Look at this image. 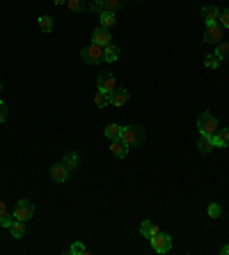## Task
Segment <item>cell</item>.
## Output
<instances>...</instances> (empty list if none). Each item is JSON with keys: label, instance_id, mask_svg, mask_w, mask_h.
<instances>
[{"label": "cell", "instance_id": "14", "mask_svg": "<svg viewBox=\"0 0 229 255\" xmlns=\"http://www.w3.org/2000/svg\"><path fill=\"white\" fill-rule=\"evenodd\" d=\"M202 16H204V21H206V23H216L218 16H220V7H216V5H204V7H202Z\"/></svg>", "mask_w": 229, "mask_h": 255}, {"label": "cell", "instance_id": "25", "mask_svg": "<svg viewBox=\"0 0 229 255\" xmlns=\"http://www.w3.org/2000/svg\"><path fill=\"white\" fill-rule=\"evenodd\" d=\"M90 9L94 14H103V12H108V9H105V0H92L90 2Z\"/></svg>", "mask_w": 229, "mask_h": 255}, {"label": "cell", "instance_id": "18", "mask_svg": "<svg viewBox=\"0 0 229 255\" xmlns=\"http://www.w3.org/2000/svg\"><path fill=\"white\" fill-rule=\"evenodd\" d=\"M12 237L14 239H23L26 237V221H19V219H14V223H12Z\"/></svg>", "mask_w": 229, "mask_h": 255}, {"label": "cell", "instance_id": "35", "mask_svg": "<svg viewBox=\"0 0 229 255\" xmlns=\"http://www.w3.org/2000/svg\"><path fill=\"white\" fill-rule=\"evenodd\" d=\"M53 2H55V5H58V7H60V5H65L66 0H53Z\"/></svg>", "mask_w": 229, "mask_h": 255}, {"label": "cell", "instance_id": "33", "mask_svg": "<svg viewBox=\"0 0 229 255\" xmlns=\"http://www.w3.org/2000/svg\"><path fill=\"white\" fill-rule=\"evenodd\" d=\"M5 214H7V205L0 200V216H5Z\"/></svg>", "mask_w": 229, "mask_h": 255}, {"label": "cell", "instance_id": "13", "mask_svg": "<svg viewBox=\"0 0 229 255\" xmlns=\"http://www.w3.org/2000/svg\"><path fill=\"white\" fill-rule=\"evenodd\" d=\"M119 53H122V48L117 46V44H108V46H103V60L105 62H117L119 60Z\"/></svg>", "mask_w": 229, "mask_h": 255}, {"label": "cell", "instance_id": "28", "mask_svg": "<svg viewBox=\"0 0 229 255\" xmlns=\"http://www.w3.org/2000/svg\"><path fill=\"white\" fill-rule=\"evenodd\" d=\"M69 253H71V255H87V253H90V249H85V246H83L80 242H76V244H71Z\"/></svg>", "mask_w": 229, "mask_h": 255}, {"label": "cell", "instance_id": "1", "mask_svg": "<svg viewBox=\"0 0 229 255\" xmlns=\"http://www.w3.org/2000/svg\"><path fill=\"white\" fill-rule=\"evenodd\" d=\"M122 141L129 145V147H137L140 143L144 141V129L137 127V124H129V127H122Z\"/></svg>", "mask_w": 229, "mask_h": 255}, {"label": "cell", "instance_id": "20", "mask_svg": "<svg viewBox=\"0 0 229 255\" xmlns=\"http://www.w3.org/2000/svg\"><path fill=\"white\" fill-rule=\"evenodd\" d=\"M98 21H101V26L108 28L110 30L115 23H117V19H115V12H103V14H98Z\"/></svg>", "mask_w": 229, "mask_h": 255}, {"label": "cell", "instance_id": "11", "mask_svg": "<svg viewBox=\"0 0 229 255\" xmlns=\"http://www.w3.org/2000/svg\"><path fill=\"white\" fill-rule=\"evenodd\" d=\"M110 152L117 156V159H124V156L129 154V145H126L122 138H115V141H110Z\"/></svg>", "mask_w": 229, "mask_h": 255}, {"label": "cell", "instance_id": "36", "mask_svg": "<svg viewBox=\"0 0 229 255\" xmlns=\"http://www.w3.org/2000/svg\"><path fill=\"white\" fill-rule=\"evenodd\" d=\"M0 94H2V83H0Z\"/></svg>", "mask_w": 229, "mask_h": 255}, {"label": "cell", "instance_id": "7", "mask_svg": "<svg viewBox=\"0 0 229 255\" xmlns=\"http://www.w3.org/2000/svg\"><path fill=\"white\" fill-rule=\"evenodd\" d=\"M108 99H110V106L115 108H122L129 104V99H131V92L126 90V87H115V92L108 94Z\"/></svg>", "mask_w": 229, "mask_h": 255}, {"label": "cell", "instance_id": "6", "mask_svg": "<svg viewBox=\"0 0 229 255\" xmlns=\"http://www.w3.org/2000/svg\"><path fill=\"white\" fill-rule=\"evenodd\" d=\"M149 242H151V249L156 251V253H161V255L172 251V237L165 235V232H158L156 237H151Z\"/></svg>", "mask_w": 229, "mask_h": 255}, {"label": "cell", "instance_id": "16", "mask_svg": "<svg viewBox=\"0 0 229 255\" xmlns=\"http://www.w3.org/2000/svg\"><path fill=\"white\" fill-rule=\"evenodd\" d=\"M62 163H65V166H66L69 170H76V168L80 166V163H83V159H80V156L76 154V152H66L65 159H62Z\"/></svg>", "mask_w": 229, "mask_h": 255}, {"label": "cell", "instance_id": "22", "mask_svg": "<svg viewBox=\"0 0 229 255\" xmlns=\"http://www.w3.org/2000/svg\"><path fill=\"white\" fill-rule=\"evenodd\" d=\"M94 104H97V108H105V106H110V99H108V94L105 92L98 90V92L94 94Z\"/></svg>", "mask_w": 229, "mask_h": 255}, {"label": "cell", "instance_id": "12", "mask_svg": "<svg viewBox=\"0 0 229 255\" xmlns=\"http://www.w3.org/2000/svg\"><path fill=\"white\" fill-rule=\"evenodd\" d=\"M211 138H213V145H216V147H227V145H229V127L218 129Z\"/></svg>", "mask_w": 229, "mask_h": 255}, {"label": "cell", "instance_id": "27", "mask_svg": "<svg viewBox=\"0 0 229 255\" xmlns=\"http://www.w3.org/2000/svg\"><path fill=\"white\" fill-rule=\"evenodd\" d=\"M126 0H105V9L108 12H117V9H122L124 7Z\"/></svg>", "mask_w": 229, "mask_h": 255}, {"label": "cell", "instance_id": "29", "mask_svg": "<svg viewBox=\"0 0 229 255\" xmlns=\"http://www.w3.org/2000/svg\"><path fill=\"white\" fill-rule=\"evenodd\" d=\"M204 65H206V69H218V65H220V58L213 53V55H209V58L204 60Z\"/></svg>", "mask_w": 229, "mask_h": 255}, {"label": "cell", "instance_id": "19", "mask_svg": "<svg viewBox=\"0 0 229 255\" xmlns=\"http://www.w3.org/2000/svg\"><path fill=\"white\" fill-rule=\"evenodd\" d=\"M37 26H39L41 33H53V16H48V14H41L39 19H37Z\"/></svg>", "mask_w": 229, "mask_h": 255}, {"label": "cell", "instance_id": "4", "mask_svg": "<svg viewBox=\"0 0 229 255\" xmlns=\"http://www.w3.org/2000/svg\"><path fill=\"white\" fill-rule=\"evenodd\" d=\"M34 214V205L30 200H19L14 205V219H19V221H30Z\"/></svg>", "mask_w": 229, "mask_h": 255}, {"label": "cell", "instance_id": "32", "mask_svg": "<svg viewBox=\"0 0 229 255\" xmlns=\"http://www.w3.org/2000/svg\"><path fill=\"white\" fill-rule=\"evenodd\" d=\"M7 120V106H5V101H0V122H5Z\"/></svg>", "mask_w": 229, "mask_h": 255}, {"label": "cell", "instance_id": "34", "mask_svg": "<svg viewBox=\"0 0 229 255\" xmlns=\"http://www.w3.org/2000/svg\"><path fill=\"white\" fill-rule=\"evenodd\" d=\"M220 253H223V255H229V244H225L223 249H220Z\"/></svg>", "mask_w": 229, "mask_h": 255}, {"label": "cell", "instance_id": "10", "mask_svg": "<svg viewBox=\"0 0 229 255\" xmlns=\"http://www.w3.org/2000/svg\"><path fill=\"white\" fill-rule=\"evenodd\" d=\"M69 175H71V170L66 168L65 163H55L51 168V177H53V182H58V184H65V182L69 180Z\"/></svg>", "mask_w": 229, "mask_h": 255}, {"label": "cell", "instance_id": "30", "mask_svg": "<svg viewBox=\"0 0 229 255\" xmlns=\"http://www.w3.org/2000/svg\"><path fill=\"white\" fill-rule=\"evenodd\" d=\"M218 23L223 28H227L229 30V9H220V16H218Z\"/></svg>", "mask_w": 229, "mask_h": 255}, {"label": "cell", "instance_id": "9", "mask_svg": "<svg viewBox=\"0 0 229 255\" xmlns=\"http://www.w3.org/2000/svg\"><path fill=\"white\" fill-rule=\"evenodd\" d=\"M112 41V37H110V30L108 28H103V26H98L94 33H92V44H98V46H108Z\"/></svg>", "mask_w": 229, "mask_h": 255}, {"label": "cell", "instance_id": "26", "mask_svg": "<svg viewBox=\"0 0 229 255\" xmlns=\"http://www.w3.org/2000/svg\"><path fill=\"white\" fill-rule=\"evenodd\" d=\"M66 5V9H69V12H80V9H83V7H85V2H83V0H66L65 2Z\"/></svg>", "mask_w": 229, "mask_h": 255}, {"label": "cell", "instance_id": "2", "mask_svg": "<svg viewBox=\"0 0 229 255\" xmlns=\"http://www.w3.org/2000/svg\"><path fill=\"white\" fill-rule=\"evenodd\" d=\"M197 129H199V134L204 136H213L218 131V117L211 110H204L199 117H197Z\"/></svg>", "mask_w": 229, "mask_h": 255}, {"label": "cell", "instance_id": "5", "mask_svg": "<svg viewBox=\"0 0 229 255\" xmlns=\"http://www.w3.org/2000/svg\"><path fill=\"white\" fill-rule=\"evenodd\" d=\"M225 37V28L220 23H206V33H204V41L206 44H220Z\"/></svg>", "mask_w": 229, "mask_h": 255}, {"label": "cell", "instance_id": "17", "mask_svg": "<svg viewBox=\"0 0 229 255\" xmlns=\"http://www.w3.org/2000/svg\"><path fill=\"white\" fill-rule=\"evenodd\" d=\"M197 147H199V152L202 154H209V152H213L216 149V145H213V138L211 136H199V143H197Z\"/></svg>", "mask_w": 229, "mask_h": 255}, {"label": "cell", "instance_id": "3", "mask_svg": "<svg viewBox=\"0 0 229 255\" xmlns=\"http://www.w3.org/2000/svg\"><path fill=\"white\" fill-rule=\"evenodd\" d=\"M80 58L85 65H97V62L103 60V46H98V44H90L87 48L80 51Z\"/></svg>", "mask_w": 229, "mask_h": 255}, {"label": "cell", "instance_id": "23", "mask_svg": "<svg viewBox=\"0 0 229 255\" xmlns=\"http://www.w3.org/2000/svg\"><path fill=\"white\" fill-rule=\"evenodd\" d=\"M206 214H209V219H213V221H216V219H220V216H223V207H220L218 202H211L209 209H206Z\"/></svg>", "mask_w": 229, "mask_h": 255}, {"label": "cell", "instance_id": "21", "mask_svg": "<svg viewBox=\"0 0 229 255\" xmlns=\"http://www.w3.org/2000/svg\"><path fill=\"white\" fill-rule=\"evenodd\" d=\"M105 136H108L110 141H115V138H119V136H122V127L112 122V124H108V127H105Z\"/></svg>", "mask_w": 229, "mask_h": 255}, {"label": "cell", "instance_id": "8", "mask_svg": "<svg viewBox=\"0 0 229 255\" xmlns=\"http://www.w3.org/2000/svg\"><path fill=\"white\" fill-rule=\"evenodd\" d=\"M97 87L101 90V92H105V94L115 92V87H117V83H115V76H112L110 72H101V74H98V78H97Z\"/></svg>", "mask_w": 229, "mask_h": 255}, {"label": "cell", "instance_id": "15", "mask_svg": "<svg viewBox=\"0 0 229 255\" xmlns=\"http://www.w3.org/2000/svg\"><path fill=\"white\" fill-rule=\"evenodd\" d=\"M140 232H142L144 239H151V237H156L158 232H161V228H158L154 221H142V225H140Z\"/></svg>", "mask_w": 229, "mask_h": 255}, {"label": "cell", "instance_id": "31", "mask_svg": "<svg viewBox=\"0 0 229 255\" xmlns=\"http://www.w3.org/2000/svg\"><path fill=\"white\" fill-rule=\"evenodd\" d=\"M12 223H14V216H9V214H5V216H0V225H2V228H12Z\"/></svg>", "mask_w": 229, "mask_h": 255}, {"label": "cell", "instance_id": "24", "mask_svg": "<svg viewBox=\"0 0 229 255\" xmlns=\"http://www.w3.org/2000/svg\"><path fill=\"white\" fill-rule=\"evenodd\" d=\"M216 55L220 58V60H227L229 58V41H220V44H218Z\"/></svg>", "mask_w": 229, "mask_h": 255}]
</instances>
